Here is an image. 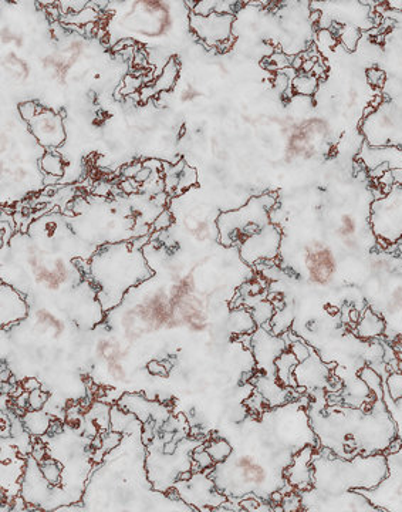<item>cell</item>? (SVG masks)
<instances>
[{
  "label": "cell",
  "mask_w": 402,
  "mask_h": 512,
  "mask_svg": "<svg viewBox=\"0 0 402 512\" xmlns=\"http://www.w3.org/2000/svg\"><path fill=\"white\" fill-rule=\"evenodd\" d=\"M387 457L382 454L355 455L352 460L313 458V487L306 491L316 501L302 504L309 511H355L362 509L352 499L359 495L350 491L373 490L387 476Z\"/></svg>",
  "instance_id": "cell-1"
},
{
  "label": "cell",
  "mask_w": 402,
  "mask_h": 512,
  "mask_svg": "<svg viewBox=\"0 0 402 512\" xmlns=\"http://www.w3.org/2000/svg\"><path fill=\"white\" fill-rule=\"evenodd\" d=\"M95 297L104 313L118 308L129 289L154 276L144 252L128 242L100 248L90 260Z\"/></svg>",
  "instance_id": "cell-2"
},
{
  "label": "cell",
  "mask_w": 402,
  "mask_h": 512,
  "mask_svg": "<svg viewBox=\"0 0 402 512\" xmlns=\"http://www.w3.org/2000/svg\"><path fill=\"white\" fill-rule=\"evenodd\" d=\"M276 201L274 195L263 194L250 198L237 210L221 212L216 218L217 242L223 246L240 245L244 239L263 229L270 224V210Z\"/></svg>",
  "instance_id": "cell-3"
},
{
  "label": "cell",
  "mask_w": 402,
  "mask_h": 512,
  "mask_svg": "<svg viewBox=\"0 0 402 512\" xmlns=\"http://www.w3.org/2000/svg\"><path fill=\"white\" fill-rule=\"evenodd\" d=\"M24 256L36 285L42 286L44 290L57 292L65 285H70L72 279H76V275H79L77 267L67 265L63 259H51L47 255H42L33 244L26 246Z\"/></svg>",
  "instance_id": "cell-4"
},
{
  "label": "cell",
  "mask_w": 402,
  "mask_h": 512,
  "mask_svg": "<svg viewBox=\"0 0 402 512\" xmlns=\"http://www.w3.org/2000/svg\"><path fill=\"white\" fill-rule=\"evenodd\" d=\"M206 471L194 472L188 480H178L173 484L176 497L189 506L203 509V506H221L228 501V497L217 490L213 478Z\"/></svg>",
  "instance_id": "cell-5"
},
{
  "label": "cell",
  "mask_w": 402,
  "mask_h": 512,
  "mask_svg": "<svg viewBox=\"0 0 402 512\" xmlns=\"http://www.w3.org/2000/svg\"><path fill=\"white\" fill-rule=\"evenodd\" d=\"M22 117L27 121L31 134L44 147H58L65 138L61 118L51 110L43 109L36 103H23L19 107Z\"/></svg>",
  "instance_id": "cell-6"
},
{
  "label": "cell",
  "mask_w": 402,
  "mask_h": 512,
  "mask_svg": "<svg viewBox=\"0 0 402 512\" xmlns=\"http://www.w3.org/2000/svg\"><path fill=\"white\" fill-rule=\"evenodd\" d=\"M281 242L280 229L269 224L251 236L246 238L239 246L240 256L246 265H256L266 259H274L279 253Z\"/></svg>",
  "instance_id": "cell-7"
},
{
  "label": "cell",
  "mask_w": 402,
  "mask_h": 512,
  "mask_svg": "<svg viewBox=\"0 0 402 512\" xmlns=\"http://www.w3.org/2000/svg\"><path fill=\"white\" fill-rule=\"evenodd\" d=\"M235 16L232 13H209L208 16L191 13L189 26L203 43L212 47L228 42L232 36V24Z\"/></svg>",
  "instance_id": "cell-8"
},
{
  "label": "cell",
  "mask_w": 402,
  "mask_h": 512,
  "mask_svg": "<svg viewBox=\"0 0 402 512\" xmlns=\"http://www.w3.org/2000/svg\"><path fill=\"white\" fill-rule=\"evenodd\" d=\"M251 345L259 370L265 371L266 376L269 377H274L276 376L274 361L286 350L287 345L281 337L272 336L270 333L266 332L263 326H259L258 330L251 334Z\"/></svg>",
  "instance_id": "cell-9"
},
{
  "label": "cell",
  "mask_w": 402,
  "mask_h": 512,
  "mask_svg": "<svg viewBox=\"0 0 402 512\" xmlns=\"http://www.w3.org/2000/svg\"><path fill=\"white\" fill-rule=\"evenodd\" d=\"M0 289V325L10 327L29 316V303L24 295L6 282L2 283Z\"/></svg>",
  "instance_id": "cell-10"
},
{
  "label": "cell",
  "mask_w": 402,
  "mask_h": 512,
  "mask_svg": "<svg viewBox=\"0 0 402 512\" xmlns=\"http://www.w3.org/2000/svg\"><path fill=\"white\" fill-rule=\"evenodd\" d=\"M313 454L314 447L307 446L291 458L284 476L291 487L299 490H309L313 485Z\"/></svg>",
  "instance_id": "cell-11"
},
{
  "label": "cell",
  "mask_w": 402,
  "mask_h": 512,
  "mask_svg": "<svg viewBox=\"0 0 402 512\" xmlns=\"http://www.w3.org/2000/svg\"><path fill=\"white\" fill-rule=\"evenodd\" d=\"M306 267L309 270L310 279L318 283H325L330 281L334 272V260L331 258L330 251L321 246H313L307 252Z\"/></svg>",
  "instance_id": "cell-12"
},
{
  "label": "cell",
  "mask_w": 402,
  "mask_h": 512,
  "mask_svg": "<svg viewBox=\"0 0 402 512\" xmlns=\"http://www.w3.org/2000/svg\"><path fill=\"white\" fill-rule=\"evenodd\" d=\"M300 361L291 350H284L283 353L276 359L274 366H276V379L283 384V386H296L295 368L299 366Z\"/></svg>",
  "instance_id": "cell-13"
},
{
  "label": "cell",
  "mask_w": 402,
  "mask_h": 512,
  "mask_svg": "<svg viewBox=\"0 0 402 512\" xmlns=\"http://www.w3.org/2000/svg\"><path fill=\"white\" fill-rule=\"evenodd\" d=\"M382 330H384L382 319L380 316H377L373 311L367 309L362 313V318H359L358 320L357 332H358L359 337H364V339L377 337V336H380L381 333H382Z\"/></svg>",
  "instance_id": "cell-14"
},
{
  "label": "cell",
  "mask_w": 402,
  "mask_h": 512,
  "mask_svg": "<svg viewBox=\"0 0 402 512\" xmlns=\"http://www.w3.org/2000/svg\"><path fill=\"white\" fill-rule=\"evenodd\" d=\"M23 423H24V428L33 435H43L50 427L49 416L42 410H31V412L26 413Z\"/></svg>",
  "instance_id": "cell-15"
},
{
  "label": "cell",
  "mask_w": 402,
  "mask_h": 512,
  "mask_svg": "<svg viewBox=\"0 0 402 512\" xmlns=\"http://www.w3.org/2000/svg\"><path fill=\"white\" fill-rule=\"evenodd\" d=\"M178 77V63L172 58L168 64L164 67V72L159 76L157 81L152 86V91H168L173 87V83Z\"/></svg>",
  "instance_id": "cell-16"
},
{
  "label": "cell",
  "mask_w": 402,
  "mask_h": 512,
  "mask_svg": "<svg viewBox=\"0 0 402 512\" xmlns=\"http://www.w3.org/2000/svg\"><path fill=\"white\" fill-rule=\"evenodd\" d=\"M205 450L212 457V460H213L215 464L225 461L233 453L232 446L225 438H212V440H209L205 444Z\"/></svg>",
  "instance_id": "cell-17"
},
{
  "label": "cell",
  "mask_w": 402,
  "mask_h": 512,
  "mask_svg": "<svg viewBox=\"0 0 402 512\" xmlns=\"http://www.w3.org/2000/svg\"><path fill=\"white\" fill-rule=\"evenodd\" d=\"M40 461H43L39 464L40 469H42V474L46 478V481L54 487V495H57L56 494V491H58L57 484H61V478H63L60 465L57 464V461L50 460V458L49 460H40Z\"/></svg>",
  "instance_id": "cell-18"
},
{
  "label": "cell",
  "mask_w": 402,
  "mask_h": 512,
  "mask_svg": "<svg viewBox=\"0 0 402 512\" xmlns=\"http://www.w3.org/2000/svg\"><path fill=\"white\" fill-rule=\"evenodd\" d=\"M317 86H318V80L316 76H311V73L296 76L295 79L291 80L293 91L302 94V95H311L317 90Z\"/></svg>",
  "instance_id": "cell-19"
},
{
  "label": "cell",
  "mask_w": 402,
  "mask_h": 512,
  "mask_svg": "<svg viewBox=\"0 0 402 512\" xmlns=\"http://www.w3.org/2000/svg\"><path fill=\"white\" fill-rule=\"evenodd\" d=\"M274 316V306L273 303L260 300L254 304L251 311V318L254 320L256 326H265L270 322V319Z\"/></svg>",
  "instance_id": "cell-20"
},
{
  "label": "cell",
  "mask_w": 402,
  "mask_h": 512,
  "mask_svg": "<svg viewBox=\"0 0 402 512\" xmlns=\"http://www.w3.org/2000/svg\"><path fill=\"white\" fill-rule=\"evenodd\" d=\"M40 164H42V168H43L47 174H51V175H54V177L63 175V164H61V159H60V157H57V155H54V154H46L43 158H42V161H40Z\"/></svg>",
  "instance_id": "cell-21"
},
{
  "label": "cell",
  "mask_w": 402,
  "mask_h": 512,
  "mask_svg": "<svg viewBox=\"0 0 402 512\" xmlns=\"http://www.w3.org/2000/svg\"><path fill=\"white\" fill-rule=\"evenodd\" d=\"M192 460L198 464V471H206V469H212L215 462L212 460V457L209 455V453L203 447H199V450L196 448L192 455Z\"/></svg>",
  "instance_id": "cell-22"
},
{
  "label": "cell",
  "mask_w": 402,
  "mask_h": 512,
  "mask_svg": "<svg viewBox=\"0 0 402 512\" xmlns=\"http://www.w3.org/2000/svg\"><path fill=\"white\" fill-rule=\"evenodd\" d=\"M388 387H389V394L394 401H398L402 398V373H394L388 377Z\"/></svg>",
  "instance_id": "cell-23"
},
{
  "label": "cell",
  "mask_w": 402,
  "mask_h": 512,
  "mask_svg": "<svg viewBox=\"0 0 402 512\" xmlns=\"http://www.w3.org/2000/svg\"><path fill=\"white\" fill-rule=\"evenodd\" d=\"M47 398H49L47 393H43V391H40L39 389L30 391L29 398H27L30 408L31 410H42L46 401H47Z\"/></svg>",
  "instance_id": "cell-24"
},
{
  "label": "cell",
  "mask_w": 402,
  "mask_h": 512,
  "mask_svg": "<svg viewBox=\"0 0 402 512\" xmlns=\"http://www.w3.org/2000/svg\"><path fill=\"white\" fill-rule=\"evenodd\" d=\"M290 350L295 353V356L297 357V360L300 361V363L306 360V359H309L310 353H311V349H310L307 345H304L302 339H297L295 343H291Z\"/></svg>",
  "instance_id": "cell-25"
},
{
  "label": "cell",
  "mask_w": 402,
  "mask_h": 512,
  "mask_svg": "<svg viewBox=\"0 0 402 512\" xmlns=\"http://www.w3.org/2000/svg\"><path fill=\"white\" fill-rule=\"evenodd\" d=\"M358 37V30L354 29V27H344L341 30V40H343V43L347 49H354Z\"/></svg>",
  "instance_id": "cell-26"
},
{
  "label": "cell",
  "mask_w": 402,
  "mask_h": 512,
  "mask_svg": "<svg viewBox=\"0 0 402 512\" xmlns=\"http://www.w3.org/2000/svg\"><path fill=\"white\" fill-rule=\"evenodd\" d=\"M367 77H368V83L373 86H382L384 80H385V74L384 72H381L378 69H370L367 72Z\"/></svg>",
  "instance_id": "cell-27"
},
{
  "label": "cell",
  "mask_w": 402,
  "mask_h": 512,
  "mask_svg": "<svg viewBox=\"0 0 402 512\" xmlns=\"http://www.w3.org/2000/svg\"><path fill=\"white\" fill-rule=\"evenodd\" d=\"M148 370L150 373H152L154 376H166L168 371L165 368V363H161L158 360H152L150 364H148Z\"/></svg>",
  "instance_id": "cell-28"
},
{
  "label": "cell",
  "mask_w": 402,
  "mask_h": 512,
  "mask_svg": "<svg viewBox=\"0 0 402 512\" xmlns=\"http://www.w3.org/2000/svg\"><path fill=\"white\" fill-rule=\"evenodd\" d=\"M171 225V215H169V212H164V214H161L159 215V218L155 221V224H154V226H155V229H162V228H168Z\"/></svg>",
  "instance_id": "cell-29"
},
{
  "label": "cell",
  "mask_w": 402,
  "mask_h": 512,
  "mask_svg": "<svg viewBox=\"0 0 402 512\" xmlns=\"http://www.w3.org/2000/svg\"><path fill=\"white\" fill-rule=\"evenodd\" d=\"M352 231H354V224H352L351 218L345 217L343 219V233L344 235H350V233H352Z\"/></svg>",
  "instance_id": "cell-30"
},
{
  "label": "cell",
  "mask_w": 402,
  "mask_h": 512,
  "mask_svg": "<svg viewBox=\"0 0 402 512\" xmlns=\"http://www.w3.org/2000/svg\"><path fill=\"white\" fill-rule=\"evenodd\" d=\"M40 387V383L37 382V380H34V379H30V380H27V382L24 383V389L27 390V391H33V390H37Z\"/></svg>",
  "instance_id": "cell-31"
},
{
  "label": "cell",
  "mask_w": 402,
  "mask_h": 512,
  "mask_svg": "<svg viewBox=\"0 0 402 512\" xmlns=\"http://www.w3.org/2000/svg\"><path fill=\"white\" fill-rule=\"evenodd\" d=\"M303 63H304V60H303L302 54H299V56H296V57L291 60V67L297 72L299 69H302L303 67Z\"/></svg>",
  "instance_id": "cell-32"
},
{
  "label": "cell",
  "mask_w": 402,
  "mask_h": 512,
  "mask_svg": "<svg viewBox=\"0 0 402 512\" xmlns=\"http://www.w3.org/2000/svg\"><path fill=\"white\" fill-rule=\"evenodd\" d=\"M150 174H151V171H150L148 168H142V169H141V171L137 174L135 180L139 181V182H144V181L148 178V175H150Z\"/></svg>",
  "instance_id": "cell-33"
},
{
  "label": "cell",
  "mask_w": 402,
  "mask_h": 512,
  "mask_svg": "<svg viewBox=\"0 0 402 512\" xmlns=\"http://www.w3.org/2000/svg\"><path fill=\"white\" fill-rule=\"evenodd\" d=\"M350 320L351 322H358L359 320V312L357 309H351L350 311Z\"/></svg>",
  "instance_id": "cell-34"
}]
</instances>
